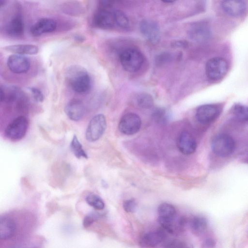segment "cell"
<instances>
[{
  "instance_id": "6da1fadb",
  "label": "cell",
  "mask_w": 248,
  "mask_h": 248,
  "mask_svg": "<svg viewBox=\"0 0 248 248\" xmlns=\"http://www.w3.org/2000/svg\"><path fill=\"white\" fill-rule=\"evenodd\" d=\"M66 80L70 88L79 93H87L91 88V79L87 71L82 66L69 67L65 74Z\"/></svg>"
},
{
  "instance_id": "7a4b0ae2",
  "label": "cell",
  "mask_w": 248,
  "mask_h": 248,
  "mask_svg": "<svg viewBox=\"0 0 248 248\" xmlns=\"http://www.w3.org/2000/svg\"><path fill=\"white\" fill-rule=\"evenodd\" d=\"M120 60L123 68L128 72L138 71L142 65L144 57L141 52L134 48H127L120 54Z\"/></svg>"
},
{
  "instance_id": "3957f363",
  "label": "cell",
  "mask_w": 248,
  "mask_h": 248,
  "mask_svg": "<svg viewBox=\"0 0 248 248\" xmlns=\"http://www.w3.org/2000/svg\"><path fill=\"white\" fill-rule=\"evenodd\" d=\"M111 1H102L100 6L94 15L93 23L97 27L103 29H108L115 24L114 11H111Z\"/></svg>"
},
{
  "instance_id": "277c9868",
  "label": "cell",
  "mask_w": 248,
  "mask_h": 248,
  "mask_svg": "<svg viewBox=\"0 0 248 248\" xmlns=\"http://www.w3.org/2000/svg\"><path fill=\"white\" fill-rule=\"evenodd\" d=\"M211 148L217 155L227 157L233 153L235 148V142L230 135L220 134L213 138L211 142Z\"/></svg>"
},
{
  "instance_id": "5b68a950",
  "label": "cell",
  "mask_w": 248,
  "mask_h": 248,
  "mask_svg": "<svg viewBox=\"0 0 248 248\" xmlns=\"http://www.w3.org/2000/svg\"><path fill=\"white\" fill-rule=\"evenodd\" d=\"M229 65L224 58L214 57L206 64L205 73L207 78L212 81H218L223 78L228 72Z\"/></svg>"
},
{
  "instance_id": "8992f818",
  "label": "cell",
  "mask_w": 248,
  "mask_h": 248,
  "mask_svg": "<svg viewBox=\"0 0 248 248\" xmlns=\"http://www.w3.org/2000/svg\"><path fill=\"white\" fill-rule=\"evenodd\" d=\"M220 104H208L199 106L196 111L197 121L202 124H208L215 121L222 111Z\"/></svg>"
},
{
  "instance_id": "52a82bcc",
  "label": "cell",
  "mask_w": 248,
  "mask_h": 248,
  "mask_svg": "<svg viewBox=\"0 0 248 248\" xmlns=\"http://www.w3.org/2000/svg\"><path fill=\"white\" fill-rule=\"evenodd\" d=\"M107 126L106 119L102 114L95 115L90 120L86 129L85 136L90 142L99 140L103 135Z\"/></svg>"
},
{
  "instance_id": "ba28073f",
  "label": "cell",
  "mask_w": 248,
  "mask_h": 248,
  "mask_svg": "<svg viewBox=\"0 0 248 248\" xmlns=\"http://www.w3.org/2000/svg\"><path fill=\"white\" fill-rule=\"evenodd\" d=\"M28 125L27 119L24 116H19L6 126L5 129V135L12 140H20L26 135Z\"/></svg>"
},
{
  "instance_id": "9c48e42d",
  "label": "cell",
  "mask_w": 248,
  "mask_h": 248,
  "mask_svg": "<svg viewBox=\"0 0 248 248\" xmlns=\"http://www.w3.org/2000/svg\"><path fill=\"white\" fill-rule=\"evenodd\" d=\"M189 37L198 43L208 42L212 37V30L209 24L203 21L192 23L188 30Z\"/></svg>"
},
{
  "instance_id": "30bf717a",
  "label": "cell",
  "mask_w": 248,
  "mask_h": 248,
  "mask_svg": "<svg viewBox=\"0 0 248 248\" xmlns=\"http://www.w3.org/2000/svg\"><path fill=\"white\" fill-rule=\"evenodd\" d=\"M141 121L138 115L129 112L124 114L120 120L118 128L119 131L126 135L137 133L140 129Z\"/></svg>"
},
{
  "instance_id": "8fae6325",
  "label": "cell",
  "mask_w": 248,
  "mask_h": 248,
  "mask_svg": "<svg viewBox=\"0 0 248 248\" xmlns=\"http://www.w3.org/2000/svg\"><path fill=\"white\" fill-rule=\"evenodd\" d=\"M142 34L151 43L155 44L160 39V31L158 24L152 20L145 19L140 24Z\"/></svg>"
},
{
  "instance_id": "7c38bea8",
  "label": "cell",
  "mask_w": 248,
  "mask_h": 248,
  "mask_svg": "<svg viewBox=\"0 0 248 248\" xmlns=\"http://www.w3.org/2000/svg\"><path fill=\"white\" fill-rule=\"evenodd\" d=\"M7 65L12 72L15 74H23L29 70L30 61L24 55L14 54L8 57Z\"/></svg>"
},
{
  "instance_id": "4fadbf2b",
  "label": "cell",
  "mask_w": 248,
  "mask_h": 248,
  "mask_svg": "<svg viewBox=\"0 0 248 248\" xmlns=\"http://www.w3.org/2000/svg\"><path fill=\"white\" fill-rule=\"evenodd\" d=\"M197 146L195 138L188 131H183L178 135L177 146L182 154L186 155L192 154L196 151Z\"/></svg>"
},
{
  "instance_id": "5bb4252c",
  "label": "cell",
  "mask_w": 248,
  "mask_h": 248,
  "mask_svg": "<svg viewBox=\"0 0 248 248\" xmlns=\"http://www.w3.org/2000/svg\"><path fill=\"white\" fill-rule=\"evenodd\" d=\"M221 6L226 14L235 17L243 15L247 8V4L243 0H224Z\"/></svg>"
},
{
  "instance_id": "9a60e30c",
  "label": "cell",
  "mask_w": 248,
  "mask_h": 248,
  "mask_svg": "<svg viewBox=\"0 0 248 248\" xmlns=\"http://www.w3.org/2000/svg\"><path fill=\"white\" fill-rule=\"evenodd\" d=\"M17 230L15 220L9 216H1L0 218V238L6 240L14 236Z\"/></svg>"
},
{
  "instance_id": "2e32d148",
  "label": "cell",
  "mask_w": 248,
  "mask_h": 248,
  "mask_svg": "<svg viewBox=\"0 0 248 248\" xmlns=\"http://www.w3.org/2000/svg\"><path fill=\"white\" fill-rule=\"evenodd\" d=\"M57 23L50 18H42L34 24L30 29L31 33L33 36H39L43 34L51 32L55 30Z\"/></svg>"
},
{
  "instance_id": "e0dca14e",
  "label": "cell",
  "mask_w": 248,
  "mask_h": 248,
  "mask_svg": "<svg viewBox=\"0 0 248 248\" xmlns=\"http://www.w3.org/2000/svg\"><path fill=\"white\" fill-rule=\"evenodd\" d=\"M64 111L70 119L74 121H78L81 119L84 115L85 107L81 100L73 99L66 104Z\"/></svg>"
},
{
  "instance_id": "ac0fdd59",
  "label": "cell",
  "mask_w": 248,
  "mask_h": 248,
  "mask_svg": "<svg viewBox=\"0 0 248 248\" xmlns=\"http://www.w3.org/2000/svg\"><path fill=\"white\" fill-rule=\"evenodd\" d=\"M165 233L162 230L147 232L140 240V246L144 248H153L161 243L165 238Z\"/></svg>"
},
{
  "instance_id": "d6986e66",
  "label": "cell",
  "mask_w": 248,
  "mask_h": 248,
  "mask_svg": "<svg viewBox=\"0 0 248 248\" xmlns=\"http://www.w3.org/2000/svg\"><path fill=\"white\" fill-rule=\"evenodd\" d=\"M5 31L12 37H18L24 34V25L22 17L19 14L15 15L6 24Z\"/></svg>"
},
{
  "instance_id": "ffe728a7",
  "label": "cell",
  "mask_w": 248,
  "mask_h": 248,
  "mask_svg": "<svg viewBox=\"0 0 248 248\" xmlns=\"http://www.w3.org/2000/svg\"><path fill=\"white\" fill-rule=\"evenodd\" d=\"M23 95L19 89L15 86H1L0 101L7 103L18 102Z\"/></svg>"
},
{
  "instance_id": "44dd1931",
  "label": "cell",
  "mask_w": 248,
  "mask_h": 248,
  "mask_svg": "<svg viewBox=\"0 0 248 248\" xmlns=\"http://www.w3.org/2000/svg\"><path fill=\"white\" fill-rule=\"evenodd\" d=\"M4 49L16 54L34 55L38 53L39 49L36 46L31 44H16L6 46Z\"/></svg>"
},
{
  "instance_id": "7402d4cb",
  "label": "cell",
  "mask_w": 248,
  "mask_h": 248,
  "mask_svg": "<svg viewBox=\"0 0 248 248\" xmlns=\"http://www.w3.org/2000/svg\"><path fill=\"white\" fill-rule=\"evenodd\" d=\"M159 217L163 219H173L175 217L176 210L171 204L163 203L158 207Z\"/></svg>"
},
{
  "instance_id": "603a6c76",
  "label": "cell",
  "mask_w": 248,
  "mask_h": 248,
  "mask_svg": "<svg viewBox=\"0 0 248 248\" xmlns=\"http://www.w3.org/2000/svg\"><path fill=\"white\" fill-rule=\"evenodd\" d=\"M207 226V220L203 217L196 216L191 220V228L192 231L197 233H200L204 232Z\"/></svg>"
},
{
  "instance_id": "cb8c5ba5",
  "label": "cell",
  "mask_w": 248,
  "mask_h": 248,
  "mask_svg": "<svg viewBox=\"0 0 248 248\" xmlns=\"http://www.w3.org/2000/svg\"><path fill=\"white\" fill-rule=\"evenodd\" d=\"M232 113L238 120L248 122V106L236 104L232 107Z\"/></svg>"
},
{
  "instance_id": "d4e9b609",
  "label": "cell",
  "mask_w": 248,
  "mask_h": 248,
  "mask_svg": "<svg viewBox=\"0 0 248 248\" xmlns=\"http://www.w3.org/2000/svg\"><path fill=\"white\" fill-rule=\"evenodd\" d=\"M70 148L73 154L78 158L83 157L88 158V155L84 150L82 144L76 135L73 136L70 143Z\"/></svg>"
},
{
  "instance_id": "484cf974",
  "label": "cell",
  "mask_w": 248,
  "mask_h": 248,
  "mask_svg": "<svg viewBox=\"0 0 248 248\" xmlns=\"http://www.w3.org/2000/svg\"><path fill=\"white\" fill-rule=\"evenodd\" d=\"M136 102L138 106L142 108H150L154 105L152 96L147 93L139 94L136 97Z\"/></svg>"
},
{
  "instance_id": "4316f807",
  "label": "cell",
  "mask_w": 248,
  "mask_h": 248,
  "mask_svg": "<svg viewBox=\"0 0 248 248\" xmlns=\"http://www.w3.org/2000/svg\"><path fill=\"white\" fill-rule=\"evenodd\" d=\"M86 202L96 210H101L105 207V203L102 198L94 194H90L85 198Z\"/></svg>"
},
{
  "instance_id": "83f0119b",
  "label": "cell",
  "mask_w": 248,
  "mask_h": 248,
  "mask_svg": "<svg viewBox=\"0 0 248 248\" xmlns=\"http://www.w3.org/2000/svg\"><path fill=\"white\" fill-rule=\"evenodd\" d=\"M114 16L115 24L123 29L128 28L129 21L127 16L123 11L120 10L114 11Z\"/></svg>"
},
{
  "instance_id": "f1b7e54d",
  "label": "cell",
  "mask_w": 248,
  "mask_h": 248,
  "mask_svg": "<svg viewBox=\"0 0 248 248\" xmlns=\"http://www.w3.org/2000/svg\"><path fill=\"white\" fill-rule=\"evenodd\" d=\"M164 247V248H193L191 244L178 239H172L167 241Z\"/></svg>"
},
{
  "instance_id": "f546056e",
  "label": "cell",
  "mask_w": 248,
  "mask_h": 248,
  "mask_svg": "<svg viewBox=\"0 0 248 248\" xmlns=\"http://www.w3.org/2000/svg\"><path fill=\"white\" fill-rule=\"evenodd\" d=\"M123 206L124 210L127 213H133L135 211L137 206L136 200L130 199L124 202Z\"/></svg>"
},
{
  "instance_id": "4dcf8cb0",
  "label": "cell",
  "mask_w": 248,
  "mask_h": 248,
  "mask_svg": "<svg viewBox=\"0 0 248 248\" xmlns=\"http://www.w3.org/2000/svg\"><path fill=\"white\" fill-rule=\"evenodd\" d=\"M99 217L96 213H90L84 218L83 225L85 228L90 227Z\"/></svg>"
},
{
  "instance_id": "1f68e13d",
  "label": "cell",
  "mask_w": 248,
  "mask_h": 248,
  "mask_svg": "<svg viewBox=\"0 0 248 248\" xmlns=\"http://www.w3.org/2000/svg\"><path fill=\"white\" fill-rule=\"evenodd\" d=\"M7 248H40L38 244L33 242L27 241L17 243Z\"/></svg>"
},
{
  "instance_id": "d6a6232c",
  "label": "cell",
  "mask_w": 248,
  "mask_h": 248,
  "mask_svg": "<svg viewBox=\"0 0 248 248\" xmlns=\"http://www.w3.org/2000/svg\"><path fill=\"white\" fill-rule=\"evenodd\" d=\"M34 99L38 102H42L44 99V96L42 92L35 87H31L30 89Z\"/></svg>"
},
{
  "instance_id": "836d02e7",
  "label": "cell",
  "mask_w": 248,
  "mask_h": 248,
  "mask_svg": "<svg viewBox=\"0 0 248 248\" xmlns=\"http://www.w3.org/2000/svg\"><path fill=\"white\" fill-rule=\"evenodd\" d=\"M171 58V55L168 53H164L158 56L156 58V62L162 64L167 62Z\"/></svg>"
},
{
  "instance_id": "e575fe53",
  "label": "cell",
  "mask_w": 248,
  "mask_h": 248,
  "mask_svg": "<svg viewBox=\"0 0 248 248\" xmlns=\"http://www.w3.org/2000/svg\"><path fill=\"white\" fill-rule=\"evenodd\" d=\"M187 45V43L183 41H177L172 43V46L175 47H185Z\"/></svg>"
},
{
  "instance_id": "d590c367",
  "label": "cell",
  "mask_w": 248,
  "mask_h": 248,
  "mask_svg": "<svg viewBox=\"0 0 248 248\" xmlns=\"http://www.w3.org/2000/svg\"><path fill=\"white\" fill-rule=\"evenodd\" d=\"M163 2L165 3H173L174 1H164Z\"/></svg>"
}]
</instances>
